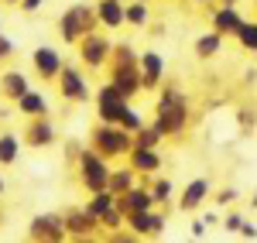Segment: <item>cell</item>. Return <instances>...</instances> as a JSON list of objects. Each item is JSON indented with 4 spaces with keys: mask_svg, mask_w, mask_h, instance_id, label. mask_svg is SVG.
I'll return each mask as SVG.
<instances>
[{
    "mask_svg": "<svg viewBox=\"0 0 257 243\" xmlns=\"http://www.w3.org/2000/svg\"><path fill=\"white\" fill-rule=\"evenodd\" d=\"M7 93L21 96V93H24V79H21V76H11V79H7Z\"/></svg>",
    "mask_w": 257,
    "mask_h": 243,
    "instance_id": "cell-3",
    "label": "cell"
},
{
    "mask_svg": "<svg viewBox=\"0 0 257 243\" xmlns=\"http://www.w3.org/2000/svg\"><path fill=\"white\" fill-rule=\"evenodd\" d=\"M0 158L4 161H14V137H4L0 141Z\"/></svg>",
    "mask_w": 257,
    "mask_h": 243,
    "instance_id": "cell-2",
    "label": "cell"
},
{
    "mask_svg": "<svg viewBox=\"0 0 257 243\" xmlns=\"http://www.w3.org/2000/svg\"><path fill=\"white\" fill-rule=\"evenodd\" d=\"M35 62H38V69H41V72H55V62H59V59H55V52L41 48L38 55H35Z\"/></svg>",
    "mask_w": 257,
    "mask_h": 243,
    "instance_id": "cell-1",
    "label": "cell"
}]
</instances>
